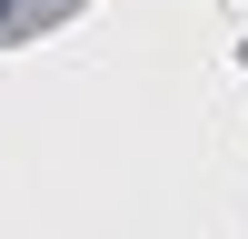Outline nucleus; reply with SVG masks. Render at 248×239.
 <instances>
[{
  "label": "nucleus",
  "mask_w": 248,
  "mask_h": 239,
  "mask_svg": "<svg viewBox=\"0 0 248 239\" xmlns=\"http://www.w3.org/2000/svg\"><path fill=\"white\" fill-rule=\"evenodd\" d=\"M0 10H10V0H0Z\"/></svg>",
  "instance_id": "obj_1"
}]
</instances>
